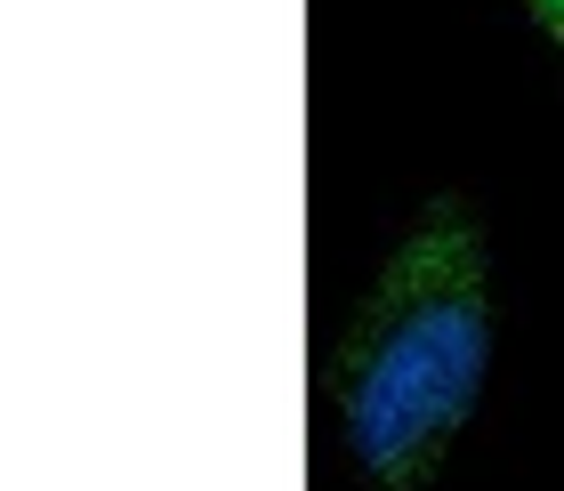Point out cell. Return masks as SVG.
Returning a JSON list of instances; mask_svg holds the SVG:
<instances>
[{"mask_svg": "<svg viewBox=\"0 0 564 491\" xmlns=\"http://www.w3.org/2000/svg\"><path fill=\"white\" fill-rule=\"evenodd\" d=\"M484 386V242L476 226L435 201L395 242L371 298L355 306L330 403H339L347 451L371 483L412 491L444 468L452 435L468 427Z\"/></svg>", "mask_w": 564, "mask_h": 491, "instance_id": "1", "label": "cell"}, {"mask_svg": "<svg viewBox=\"0 0 564 491\" xmlns=\"http://www.w3.org/2000/svg\"><path fill=\"white\" fill-rule=\"evenodd\" d=\"M532 17H541V24H549V33L564 41V0H532Z\"/></svg>", "mask_w": 564, "mask_h": 491, "instance_id": "2", "label": "cell"}]
</instances>
